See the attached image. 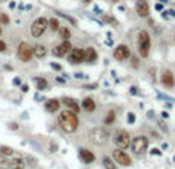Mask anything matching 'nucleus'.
<instances>
[{"instance_id":"obj_25","label":"nucleus","mask_w":175,"mask_h":169,"mask_svg":"<svg viewBox=\"0 0 175 169\" xmlns=\"http://www.w3.org/2000/svg\"><path fill=\"white\" fill-rule=\"evenodd\" d=\"M48 26L51 28V31H59L60 29V22L57 19H49L48 20Z\"/></svg>"},{"instance_id":"obj_43","label":"nucleus","mask_w":175,"mask_h":169,"mask_svg":"<svg viewBox=\"0 0 175 169\" xmlns=\"http://www.w3.org/2000/svg\"><path fill=\"white\" fill-rule=\"evenodd\" d=\"M111 2H114V3H117V2H118V0H111Z\"/></svg>"},{"instance_id":"obj_44","label":"nucleus","mask_w":175,"mask_h":169,"mask_svg":"<svg viewBox=\"0 0 175 169\" xmlns=\"http://www.w3.org/2000/svg\"><path fill=\"white\" fill-rule=\"evenodd\" d=\"M0 35H2V26H0Z\"/></svg>"},{"instance_id":"obj_19","label":"nucleus","mask_w":175,"mask_h":169,"mask_svg":"<svg viewBox=\"0 0 175 169\" xmlns=\"http://www.w3.org/2000/svg\"><path fill=\"white\" fill-rule=\"evenodd\" d=\"M83 109L88 111V112H94L95 111V102H94V99H91V97L83 99Z\"/></svg>"},{"instance_id":"obj_42","label":"nucleus","mask_w":175,"mask_h":169,"mask_svg":"<svg viewBox=\"0 0 175 169\" xmlns=\"http://www.w3.org/2000/svg\"><path fill=\"white\" fill-rule=\"evenodd\" d=\"M14 169H22V166H17V168H14Z\"/></svg>"},{"instance_id":"obj_2","label":"nucleus","mask_w":175,"mask_h":169,"mask_svg":"<svg viewBox=\"0 0 175 169\" xmlns=\"http://www.w3.org/2000/svg\"><path fill=\"white\" fill-rule=\"evenodd\" d=\"M138 54L141 57H147L149 56V49H151V37L147 31H140L138 34Z\"/></svg>"},{"instance_id":"obj_30","label":"nucleus","mask_w":175,"mask_h":169,"mask_svg":"<svg viewBox=\"0 0 175 169\" xmlns=\"http://www.w3.org/2000/svg\"><path fill=\"white\" fill-rule=\"evenodd\" d=\"M6 51V43L3 40H0V52H5Z\"/></svg>"},{"instance_id":"obj_8","label":"nucleus","mask_w":175,"mask_h":169,"mask_svg":"<svg viewBox=\"0 0 175 169\" xmlns=\"http://www.w3.org/2000/svg\"><path fill=\"white\" fill-rule=\"evenodd\" d=\"M68 60L71 65H78L81 61H85V49L81 48H72L71 52L68 54Z\"/></svg>"},{"instance_id":"obj_7","label":"nucleus","mask_w":175,"mask_h":169,"mask_svg":"<svg viewBox=\"0 0 175 169\" xmlns=\"http://www.w3.org/2000/svg\"><path fill=\"white\" fill-rule=\"evenodd\" d=\"M32 48L28 45L26 42H22L20 45H18V48H17V57H18V60L20 61H29L31 59H32Z\"/></svg>"},{"instance_id":"obj_40","label":"nucleus","mask_w":175,"mask_h":169,"mask_svg":"<svg viewBox=\"0 0 175 169\" xmlns=\"http://www.w3.org/2000/svg\"><path fill=\"white\" fill-rule=\"evenodd\" d=\"M168 14H171V17H175V11H169Z\"/></svg>"},{"instance_id":"obj_6","label":"nucleus","mask_w":175,"mask_h":169,"mask_svg":"<svg viewBox=\"0 0 175 169\" xmlns=\"http://www.w3.org/2000/svg\"><path fill=\"white\" fill-rule=\"evenodd\" d=\"M131 146H132V152L137 155H141L146 152L147 149V138L144 135H138L131 141Z\"/></svg>"},{"instance_id":"obj_31","label":"nucleus","mask_w":175,"mask_h":169,"mask_svg":"<svg viewBox=\"0 0 175 169\" xmlns=\"http://www.w3.org/2000/svg\"><path fill=\"white\" fill-rule=\"evenodd\" d=\"M51 66H52V69H55V71H62V66H60L59 63H51Z\"/></svg>"},{"instance_id":"obj_21","label":"nucleus","mask_w":175,"mask_h":169,"mask_svg":"<svg viewBox=\"0 0 175 169\" xmlns=\"http://www.w3.org/2000/svg\"><path fill=\"white\" fill-rule=\"evenodd\" d=\"M103 166H105V169H117L115 160L111 158V157H105L103 158Z\"/></svg>"},{"instance_id":"obj_22","label":"nucleus","mask_w":175,"mask_h":169,"mask_svg":"<svg viewBox=\"0 0 175 169\" xmlns=\"http://www.w3.org/2000/svg\"><path fill=\"white\" fill-rule=\"evenodd\" d=\"M11 166H12L11 160H9L8 157H5V155H0V169H8Z\"/></svg>"},{"instance_id":"obj_29","label":"nucleus","mask_w":175,"mask_h":169,"mask_svg":"<svg viewBox=\"0 0 175 169\" xmlns=\"http://www.w3.org/2000/svg\"><path fill=\"white\" fill-rule=\"evenodd\" d=\"M127 121H129V124H134V123H135V115H134L132 112L127 114Z\"/></svg>"},{"instance_id":"obj_26","label":"nucleus","mask_w":175,"mask_h":169,"mask_svg":"<svg viewBox=\"0 0 175 169\" xmlns=\"http://www.w3.org/2000/svg\"><path fill=\"white\" fill-rule=\"evenodd\" d=\"M115 121V111H109L105 117V124H112Z\"/></svg>"},{"instance_id":"obj_38","label":"nucleus","mask_w":175,"mask_h":169,"mask_svg":"<svg viewBox=\"0 0 175 169\" xmlns=\"http://www.w3.org/2000/svg\"><path fill=\"white\" fill-rule=\"evenodd\" d=\"M14 85H20V78H14Z\"/></svg>"},{"instance_id":"obj_10","label":"nucleus","mask_w":175,"mask_h":169,"mask_svg":"<svg viewBox=\"0 0 175 169\" xmlns=\"http://www.w3.org/2000/svg\"><path fill=\"white\" fill-rule=\"evenodd\" d=\"M114 160L118 163V165H122V166H129L132 162H131V157H129L123 149H115L114 151Z\"/></svg>"},{"instance_id":"obj_33","label":"nucleus","mask_w":175,"mask_h":169,"mask_svg":"<svg viewBox=\"0 0 175 169\" xmlns=\"http://www.w3.org/2000/svg\"><path fill=\"white\" fill-rule=\"evenodd\" d=\"M20 89H22L23 92H28V85H22V86H20Z\"/></svg>"},{"instance_id":"obj_12","label":"nucleus","mask_w":175,"mask_h":169,"mask_svg":"<svg viewBox=\"0 0 175 169\" xmlns=\"http://www.w3.org/2000/svg\"><path fill=\"white\" fill-rule=\"evenodd\" d=\"M135 11L140 17H147L149 15V5H147L146 0H138L135 3Z\"/></svg>"},{"instance_id":"obj_35","label":"nucleus","mask_w":175,"mask_h":169,"mask_svg":"<svg viewBox=\"0 0 175 169\" xmlns=\"http://www.w3.org/2000/svg\"><path fill=\"white\" fill-rule=\"evenodd\" d=\"M9 128H11V129H14V131H15V129H17L18 126H17V123H11V124H9Z\"/></svg>"},{"instance_id":"obj_13","label":"nucleus","mask_w":175,"mask_h":169,"mask_svg":"<svg viewBox=\"0 0 175 169\" xmlns=\"http://www.w3.org/2000/svg\"><path fill=\"white\" fill-rule=\"evenodd\" d=\"M78 155H80V158H81L83 163H92V162L95 160V155L92 154L89 149H86V148H80Z\"/></svg>"},{"instance_id":"obj_32","label":"nucleus","mask_w":175,"mask_h":169,"mask_svg":"<svg viewBox=\"0 0 175 169\" xmlns=\"http://www.w3.org/2000/svg\"><path fill=\"white\" fill-rule=\"evenodd\" d=\"M85 88H86V89H95V88H97V85H95V83H94V85H86Z\"/></svg>"},{"instance_id":"obj_9","label":"nucleus","mask_w":175,"mask_h":169,"mask_svg":"<svg viewBox=\"0 0 175 169\" xmlns=\"http://www.w3.org/2000/svg\"><path fill=\"white\" fill-rule=\"evenodd\" d=\"M71 49H72L71 42H69V40H63V42L60 43V45L54 46L52 54H54L55 57H64L66 54H69V52H71Z\"/></svg>"},{"instance_id":"obj_1","label":"nucleus","mask_w":175,"mask_h":169,"mask_svg":"<svg viewBox=\"0 0 175 169\" xmlns=\"http://www.w3.org/2000/svg\"><path fill=\"white\" fill-rule=\"evenodd\" d=\"M59 124L60 128L68 132V134H72V132H75L77 128H78V117L75 112H72L69 109L60 112V117H59Z\"/></svg>"},{"instance_id":"obj_41","label":"nucleus","mask_w":175,"mask_h":169,"mask_svg":"<svg viewBox=\"0 0 175 169\" xmlns=\"http://www.w3.org/2000/svg\"><path fill=\"white\" fill-rule=\"evenodd\" d=\"M81 2H83V3H86V5H88V3H91V0H81Z\"/></svg>"},{"instance_id":"obj_15","label":"nucleus","mask_w":175,"mask_h":169,"mask_svg":"<svg viewBox=\"0 0 175 169\" xmlns=\"http://www.w3.org/2000/svg\"><path fill=\"white\" fill-rule=\"evenodd\" d=\"M63 103H64V106H68L69 111L75 112V114L80 112V106H78V103L74 100V99H71V97H64V99H63Z\"/></svg>"},{"instance_id":"obj_11","label":"nucleus","mask_w":175,"mask_h":169,"mask_svg":"<svg viewBox=\"0 0 175 169\" xmlns=\"http://www.w3.org/2000/svg\"><path fill=\"white\" fill-rule=\"evenodd\" d=\"M114 57L118 60V61H123L126 59L131 57V51H129V48L126 45H118L114 51Z\"/></svg>"},{"instance_id":"obj_5","label":"nucleus","mask_w":175,"mask_h":169,"mask_svg":"<svg viewBox=\"0 0 175 169\" xmlns=\"http://www.w3.org/2000/svg\"><path fill=\"white\" fill-rule=\"evenodd\" d=\"M114 141H115L118 149H127L129 146H131V135H129L127 131L120 129L114 137Z\"/></svg>"},{"instance_id":"obj_23","label":"nucleus","mask_w":175,"mask_h":169,"mask_svg":"<svg viewBox=\"0 0 175 169\" xmlns=\"http://www.w3.org/2000/svg\"><path fill=\"white\" fill-rule=\"evenodd\" d=\"M59 32H60V39H62V42H63V40H69V39H71V31H69L68 28H64V26L59 29Z\"/></svg>"},{"instance_id":"obj_34","label":"nucleus","mask_w":175,"mask_h":169,"mask_svg":"<svg viewBox=\"0 0 175 169\" xmlns=\"http://www.w3.org/2000/svg\"><path fill=\"white\" fill-rule=\"evenodd\" d=\"M155 10H157V11H161V10H163V3H158V5L155 6Z\"/></svg>"},{"instance_id":"obj_24","label":"nucleus","mask_w":175,"mask_h":169,"mask_svg":"<svg viewBox=\"0 0 175 169\" xmlns=\"http://www.w3.org/2000/svg\"><path fill=\"white\" fill-rule=\"evenodd\" d=\"M0 154L5 157H11V155H14V149L9 146H0Z\"/></svg>"},{"instance_id":"obj_36","label":"nucleus","mask_w":175,"mask_h":169,"mask_svg":"<svg viewBox=\"0 0 175 169\" xmlns=\"http://www.w3.org/2000/svg\"><path fill=\"white\" fill-rule=\"evenodd\" d=\"M137 92H138V91H137V88L132 86V88H131V94H137Z\"/></svg>"},{"instance_id":"obj_3","label":"nucleus","mask_w":175,"mask_h":169,"mask_svg":"<svg viewBox=\"0 0 175 169\" xmlns=\"http://www.w3.org/2000/svg\"><path fill=\"white\" fill-rule=\"evenodd\" d=\"M48 29V19H45V17H39V19H35L31 25V35L32 37H42L45 34V31Z\"/></svg>"},{"instance_id":"obj_17","label":"nucleus","mask_w":175,"mask_h":169,"mask_svg":"<svg viewBox=\"0 0 175 169\" xmlns=\"http://www.w3.org/2000/svg\"><path fill=\"white\" fill-rule=\"evenodd\" d=\"M60 109V102L57 99H49L48 102H46V111L48 112H57Z\"/></svg>"},{"instance_id":"obj_28","label":"nucleus","mask_w":175,"mask_h":169,"mask_svg":"<svg viewBox=\"0 0 175 169\" xmlns=\"http://www.w3.org/2000/svg\"><path fill=\"white\" fill-rule=\"evenodd\" d=\"M0 23H2V25H8L9 23V17L6 14H0Z\"/></svg>"},{"instance_id":"obj_4","label":"nucleus","mask_w":175,"mask_h":169,"mask_svg":"<svg viewBox=\"0 0 175 169\" xmlns=\"http://www.w3.org/2000/svg\"><path fill=\"white\" fill-rule=\"evenodd\" d=\"M89 137H91V140L94 141L95 145H105L109 140V132L106 129H103V128H94L91 131Z\"/></svg>"},{"instance_id":"obj_39","label":"nucleus","mask_w":175,"mask_h":169,"mask_svg":"<svg viewBox=\"0 0 175 169\" xmlns=\"http://www.w3.org/2000/svg\"><path fill=\"white\" fill-rule=\"evenodd\" d=\"M161 115H163V119H168V117H169V114H168V112H166V111H164V112H163Z\"/></svg>"},{"instance_id":"obj_27","label":"nucleus","mask_w":175,"mask_h":169,"mask_svg":"<svg viewBox=\"0 0 175 169\" xmlns=\"http://www.w3.org/2000/svg\"><path fill=\"white\" fill-rule=\"evenodd\" d=\"M103 22H106V23H114V25H117V20L114 19V17H111V15H103Z\"/></svg>"},{"instance_id":"obj_14","label":"nucleus","mask_w":175,"mask_h":169,"mask_svg":"<svg viewBox=\"0 0 175 169\" xmlns=\"http://www.w3.org/2000/svg\"><path fill=\"white\" fill-rule=\"evenodd\" d=\"M161 83L166 86V88H174L175 85V78H174V74L171 71H164L161 74Z\"/></svg>"},{"instance_id":"obj_37","label":"nucleus","mask_w":175,"mask_h":169,"mask_svg":"<svg viewBox=\"0 0 175 169\" xmlns=\"http://www.w3.org/2000/svg\"><path fill=\"white\" fill-rule=\"evenodd\" d=\"M75 77H77V78H85L86 75H85V74H75Z\"/></svg>"},{"instance_id":"obj_20","label":"nucleus","mask_w":175,"mask_h":169,"mask_svg":"<svg viewBox=\"0 0 175 169\" xmlns=\"http://www.w3.org/2000/svg\"><path fill=\"white\" fill-rule=\"evenodd\" d=\"M34 82H35L37 89H39V91L49 89V83H48V80H46V78H43V77H35V78H34Z\"/></svg>"},{"instance_id":"obj_16","label":"nucleus","mask_w":175,"mask_h":169,"mask_svg":"<svg viewBox=\"0 0 175 169\" xmlns=\"http://www.w3.org/2000/svg\"><path fill=\"white\" fill-rule=\"evenodd\" d=\"M97 51L94 48H86L85 49V61L86 63H94V61H97Z\"/></svg>"},{"instance_id":"obj_18","label":"nucleus","mask_w":175,"mask_h":169,"mask_svg":"<svg viewBox=\"0 0 175 169\" xmlns=\"http://www.w3.org/2000/svg\"><path fill=\"white\" fill-rule=\"evenodd\" d=\"M46 52H48V49H46L45 45H35L32 48V54L37 57V59H43L46 56Z\"/></svg>"}]
</instances>
